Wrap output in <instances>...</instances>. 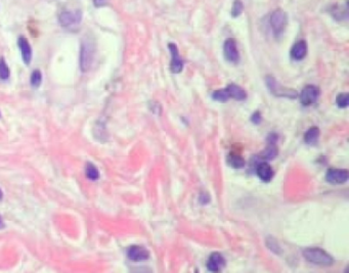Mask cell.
<instances>
[{
	"instance_id": "f1b7e54d",
	"label": "cell",
	"mask_w": 349,
	"mask_h": 273,
	"mask_svg": "<svg viewBox=\"0 0 349 273\" xmlns=\"http://www.w3.org/2000/svg\"><path fill=\"white\" fill-rule=\"evenodd\" d=\"M2 197H3V193H2L1 190H0V201H1V200H2Z\"/></svg>"
},
{
	"instance_id": "5bb4252c",
	"label": "cell",
	"mask_w": 349,
	"mask_h": 273,
	"mask_svg": "<svg viewBox=\"0 0 349 273\" xmlns=\"http://www.w3.org/2000/svg\"><path fill=\"white\" fill-rule=\"evenodd\" d=\"M307 54V44L304 40L296 42L291 48V58L295 61L303 60Z\"/></svg>"
},
{
	"instance_id": "d6986e66",
	"label": "cell",
	"mask_w": 349,
	"mask_h": 273,
	"mask_svg": "<svg viewBox=\"0 0 349 273\" xmlns=\"http://www.w3.org/2000/svg\"><path fill=\"white\" fill-rule=\"evenodd\" d=\"M85 174L88 179L96 181L100 178V171L99 169L94 166L92 163H87L85 168Z\"/></svg>"
},
{
	"instance_id": "8fae6325",
	"label": "cell",
	"mask_w": 349,
	"mask_h": 273,
	"mask_svg": "<svg viewBox=\"0 0 349 273\" xmlns=\"http://www.w3.org/2000/svg\"><path fill=\"white\" fill-rule=\"evenodd\" d=\"M226 264L224 257L220 253H213L207 261V269L211 272H219L221 271Z\"/></svg>"
},
{
	"instance_id": "83f0119b",
	"label": "cell",
	"mask_w": 349,
	"mask_h": 273,
	"mask_svg": "<svg viewBox=\"0 0 349 273\" xmlns=\"http://www.w3.org/2000/svg\"><path fill=\"white\" fill-rule=\"evenodd\" d=\"M4 227V223H3V220L1 218V216H0V229H2Z\"/></svg>"
},
{
	"instance_id": "d4e9b609",
	"label": "cell",
	"mask_w": 349,
	"mask_h": 273,
	"mask_svg": "<svg viewBox=\"0 0 349 273\" xmlns=\"http://www.w3.org/2000/svg\"><path fill=\"white\" fill-rule=\"evenodd\" d=\"M266 246L276 254H280L281 253V248L278 244L277 241L275 239H272L271 237H268L267 240H266Z\"/></svg>"
},
{
	"instance_id": "277c9868",
	"label": "cell",
	"mask_w": 349,
	"mask_h": 273,
	"mask_svg": "<svg viewBox=\"0 0 349 273\" xmlns=\"http://www.w3.org/2000/svg\"><path fill=\"white\" fill-rule=\"evenodd\" d=\"M287 25H288V16L284 11H282V9H277L276 12L272 13L270 16V26L276 36H280L281 34L284 33Z\"/></svg>"
},
{
	"instance_id": "ffe728a7",
	"label": "cell",
	"mask_w": 349,
	"mask_h": 273,
	"mask_svg": "<svg viewBox=\"0 0 349 273\" xmlns=\"http://www.w3.org/2000/svg\"><path fill=\"white\" fill-rule=\"evenodd\" d=\"M212 98L215 101L226 102L231 97H230V94L228 92V89L224 88V89H218V90L214 91L212 94Z\"/></svg>"
},
{
	"instance_id": "8992f818",
	"label": "cell",
	"mask_w": 349,
	"mask_h": 273,
	"mask_svg": "<svg viewBox=\"0 0 349 273\" xmlns=\"http://www.w3.org/2000/svg\"><path fill=\"white\" fill-rule=\"evenodd\" d=\"M81 20H82V14L80 11H76V12L65 11L62 12L59 16L60 24L65 28L76 26L81 23Z\"/></svg>"
},
{
	"instance_id": "30bf717a",
	"label": "cell",
	"mask_w": 349,
	"mask_h": 273,
	"mask_svg": "<svg viewBox=\"0 0 349 273\" xmlns=\"http://www.w3.org/2000/svg\"><path fill=\"white\" fill-rule=\"evenodd\" d=\"M127 257L134 262L146 261L150 258V252L145 247L131 246L127 251Z\"/></svg>"
},
{
	"instance_id": "9a60e30c",
	"label": "cell",
	"mask_w": 349,
	"mask_h": 273,
	"mask_svg": "<svg viewBox=\"0 0 349 273\" xmlns=\"http://www.w3.org/2000/svg\"><path fill=\"white\" fill-rule=\"evenodd\" d=\"M279 154V150L277 147V144H268V145L266 147V149L262 150L261 154L258 155V159L261 161H271V160L276 159Z\"/></svg>"
},
{
	"instance_id": "44dd1931",
	"label": "cell",
	"mask_w": 349,
	"mask_h": 273,
	"mask_svg": "<svg viewBox=\"0 0 349 273\" xmlns=\"http://www.w3.org/2000/svg\"><path fill=\"white\" fill-rule=\"evenodd\" d=\"M31 85L34 88H38L41 85L42 82V73L39 70H35L32 72L31 78H30Z\"/></svg>"
},
{
	"instance_id": "4316f807",
	"label": "cell",
	"mask_w": 349,
	"mask_h": 273,
	"mask_svg": "<svg viewBox=\"0 0 349 273\" xmlns=\"http://www.w3.org/2000/svg\"><path fill=\"white\" fill-rule=\"evenodd\" d=\"M199 202H200V204H202V205L208 204V203L210 202V196H209V194H208V193H202L200 194V197H199Z\"/></svg>"
},
{
	"instance_id": "cb8c5ba5",
	"label": "cell",
	"mask_w": 349,
	"mask_h": 273,
	"mask_svg": "<svg viewBox=\"0 0 349 273\" xmlns=\"http://www.w3.org/2000/svg\"><path fill=\"white\" fill-rule=\"evenodd\" d=\"M243 9H244V5L241 2V0H234L232 7V16L233 17L239 16L243 13Z\"/></svg>"
},
{
	"instance_id": "7a4b0ae2",
	"label": "cell",
	"mask_w": 349,
	"mask_h": 273,
	"mask_svg": "<svg viewBox=\"0 0 349 273\" xmlns=\"http://www.w3.org/2000/svg\"><path fill=\"white\" fill-rule=\"evenodd\" d=\"M96 55V43L91 38H84L81 43L80 50V69L82 72L86 73L91 68V64Z\"/></svg>"
},
{
	"instance_id": "484cf974",
	"label": "cell",
	"mask_w": 349,
	"mask_h": 273,
	"mask_svg": "<svg viewBox=\"0 0 349 273\" xmlns=\"http://www.w3.org/2000/svg\"><path fill=\"white\" fill-rule=\"evenodd\" d=\"M251 121L253 122L254 124H256V125L260 124L261 121H262L260 112H254V114L251 116Z\"/></svg>"
},
{
	"instance_id": "ba28073f",
	"label": "cell",
	"mask_w": 349,
	"mask_h": 273,
	"mask_svg": "<svg viewBox=\"0 0 349 273\" xmlns=\"http://www.w3.org/2000/svg\"><path fill=\"white\" fill-rule=\"evenodd\" d=\"M326 179L331 184H344L348 180V171L346 169H329Z\"/></svg>"
},
{
	"instance_id": "7c38bea8",
	"label": "cell",
	"mask_w": 349,
	"mask_h": 273,
	"mask_svg": "<svg viewBox=\"0 0 349 273\" xmlns=\"http://www.w3.org/2000/svg\"><path fill=\"white\" fill-rule=\"evenodd\" d=\"M256 174L263 182H270L273 176H275V171H273V169L267 162L262 161L257 163Z\"/></svg>"
},
{
	"instance_id": "9c48e42d",
	"label": "cell",
	"mask_w": 349,
	"mask_h": 273,
	"mask_svg": "<svg viewBox=\"0 0 349 273\" xmlns=\"http://www.w3.org/2000/svg\"><path fill=\"white\" fill-rule=\"evenodd\" d=\"M168 48L170 50L171 53V64H170V69L174 74H178L181 73L183 70V61L181 58V54H179L177 46L174 43H169L168 44Z\"/></svg>"
},
{
	"instance_id": "603a6c76",
	"label": "cell",
	"mask_w": 349,
	"mask_h": 273,
	"mask_svg": "<svg viewBox=\"0 0 349 273\" xmlns=\"http://www.w3.org/2000/svg\"><path fill=\"white\" fill-rule=\"evenodd\" d=\"M336 103L339 108L345 109L348 107L349 103V94L348 93H340L336 98Z\"/></svg>"
},
{
	"instance_id": "3957f363",
	"label": "cell",
	"mask_w": 349,
	"mask_h": 273,
	"mask_svg": "<svg viewBox=\"0 0 349 273\" xmlns=\"http://www.w3.org/2000/svg\"><path fill=\"white\" fill-rule=\"evenodd\" d=\"M266 86L268 87V89L270 90V92L273 94V96H279V97H288V98H296L297 97V92L294 89H290V88H285L283 87L282 85L277 82V80L268 76L266 77Z\"/></svg>"
},
{
	"instance_id": "6da1fadb",
	"label": "cell",
	"mask_w": 349,
	"mask_h": 273,
	"mask_svg": "<svg viewBox=\"0 0 349 273\" xmlns=\"http://www.w3.org/2000/svg\"><path fill=\"white\" fill-rule=\"evenodd\" d=\"M306 261L320 267H330L334 264V258L328 252L319 248H308L303 251Z\"/></svg>"
},
{
	"instance_id": "52a82bcc",
	"label": "cell",
	"mask_w": 349,
	"mask_h": 273,
	"mask_svg": "<svg viewBox=\"0 0 349 273\" xmlns=\"http://www.w3.org/2000/svg\"><path fill=\"white\" fill-rule=\"evenodd\" d=\"M223 53L225 59L232 64H238L240 62V52L238 50L237 43L233 38L226 39L223 44Z\"/></svg>"
},
{
	"instance_id": "e0dca14e",
	"label": "cell",
	"mask_w": 349,
	"mask_h": 273,
	"mask_svg": "<svg viewBox=\"0 0 349 273\" xmlns=\"http://www.w3.org/2000/svg\"><path fill=\"white\" fill-rule=\"evenodd\" d=\"M320 131L318 127H310L304 134V141L308 145H316L319 138Z\"/></svg>"
},
{
	"instance_id": "5b68a950",
	"label": "cell",
	"mask_w": 349,
	"mask_h": 273,
	"mask_svg": "<svg viewBox=\"0 0 349 273\" xmlns=\"http://www.w3.org/2000/svg\"><path fill=\"white\" fill-rule=\"evenodd\" d=\"M319 93L320 91L318 87L315 85H307L300 93V102L305 107L314 105V103L317 100Z\"/></svg>"
},
{
	"instance_id": "4fadbf2b",
	"label": "cell",
	"mask_w": 349,
	"mask_h": 273,
	"mask_svg": "<svg viewBox=\"0 0 349 273\" xmlns=\"http://www.w3.org/2000/svg\"><path fill=\"white\" fill-rule=\"evenodd\" d=\"M17 45L20 47L24 64L26 65H29L32 61V48L29 41H28V39L25 38V37L21 36L20 38L17 39Z\"/></svg>"
},
{
	"instance_id": "7402d4cb",
	"label": "cell",
	"mask_w": 349,
	"mask_h": 273,
	"mask_svg": "<svg viewBox=\"0 0 349 273\" xmlns=\"http://www.w3.org/2000/svg\"><path fill=\"white\" fill-rule=\"evenodd\" d=\"M9 75H11V71H9L8 65L4 59H0V79L6 81L9 78Z\"/></svg>"
},
{
	"instance_id": "2e32d148",
	"label": "cell",
	"mask_w": 349,
	"mask_h": 273,
	"mask_svg": "<svg viewBox=\"0 0 349 273\" xmlns=\"http://www.w3.org/2000/svg\"><path fill=\"white\" fill-rule=\"evenodd\" d=\"M228 92L230 94V97L233 98L235 100H245L247 98V93L241 86L237 85V84H230V85L226 87Z\"/></svg>"
},
{
	"instance_id": "ac0fdd59",
	"label": "cell",
	"mask_w": 349,
	"mask_h": 273,
	"mask_svg": "<svg viewBox=\"0 0 349 273\" xmlns=\"http://www.w3.org/2000/svg\"><path fill=\"white\" fill-rule=\"evenodd\" d=\"M226 162L233 169H242L245 166V160L241 157L240 154L235 152H232L229 154Z\"/></svg>"
}]
</instances>
